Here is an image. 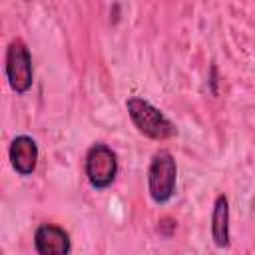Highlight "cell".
<instances>
[{
  "label": "cell",
  "mask_w": 255,
  "mask_h": 255,
  "mask_svg": "<svg viewBox=\"0 0 255 255\" xmlns=\"http://www.w3.org/2000/svg\"><path fill=\"white\" fill-rule=\"evenodd\" d=\"M10 161L20 175H32L38 163V143L30 135H18L10 143Z\"/></svg>",
  "instance_id": "obj_6"
},
{
  "label": "cell",
  "mask_w": 255,
  "mask_h": 255,
  "mask_svg": "<svg viewBox=\"0 0 255 255\" xmlns=\"http://www.w3.org/2000/svg\"><path fill=\"white\" fill-rule=\"evenodd\" d=\"M211 235L217 247L229 245V205L225 195H217L211 217Z\"/></svg>",
  "instance_id": "obj_7"
},
{
  "label": "cell",
  "mask_w": 255,
  "mask_h": 255,
  "mask_svg": "<svg viewBox=\"0 0 255 255\" xmlns=\"http://www.w3.org/2000/svg\"><path fill=\"white\" fill-rule=\"evenodd\" d=\"M177 183V165L167 149L153 153L147 169V189L155 203H165L171 199Z\"/></svg>",
  "instance_id": "obj_2"
},
{
  "label": "cell",
  "mask_w": 255,
  "mask_h": 255,
  "mask_svg": "<svg viewBox=\"0 0 255 255\" xmlns=\"http://www.w3.org/2000/svg\"><path fill=\"white\" fill-rule=\"evenodd\" d=\"M6 78L16 94L28 92L34 82L32 56L22 40H12L6 50Z\"/></svg>",
  "instance_id": "obj_3"
},
{
  "label": "cell",
  "mask_w": 255,
  "mask_h": 255,
  "mask_svg": "<svg viewBox=\"0 0 255 255\" xmlns=\"http://www.w3.org/2000/svg\"><path fill=\"white\" fill-rule=\"evenodd\" d=\"M126 108H128V114L139 133H143L151 139H157V141L175 135V126L149 102H145L141 98H129Z\"/></svg>",
  "instance_id": "obj_1"
},
{
  "label": "cell",
  "mask_w": 255,
  "mask_h": 255,
  "mask_svg": "<svg viewBox=\"0 0 255 255\" xmlns=\"http://www.w3.org/2000/svg\"><path fill=\"white\" fill-rule=\"evenodd\" d=\"M118 173V157L106 143H96L86 155V175L92 187L106 189L114 183Z\"/></svg>",
  "instance_id": "obj_4"
},
{
  "label": "cell",
  "mask_w": 255,
  "mask_h": 255,
  "mask_svg": "<svg viewBox=\"0 0 255 255\" xmlns=\"http://www.w3.org/2000/svg\"><path fill=\"white\" fill-rule=\"evenodd\" d=\"M34 247L38 255H70V235L52 223H44L34 233Z\"/></svg>",
  "instance_id": "obj_5"
}]
</instances>
